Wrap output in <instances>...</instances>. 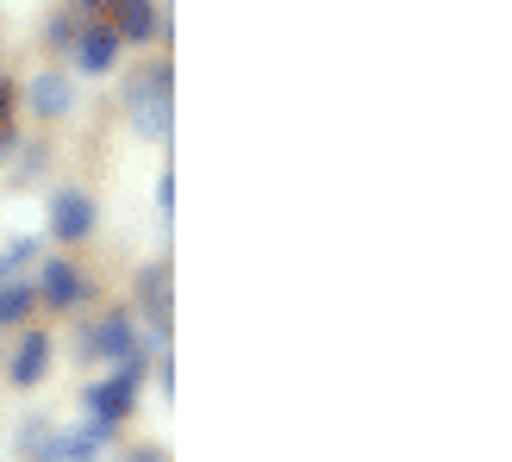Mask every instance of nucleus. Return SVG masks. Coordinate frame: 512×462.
Masks as SVG:
<instances>
[{"instance_id": "8", "label": "nucleus", "mask_w": 512, "mask_h": 462, "mask_svg": "<svg viewBox=\"0 0 512 462\" xmlns=\"http://www.w3.org/2000/svg\"><path fill=\"white\" fill-rule=\"evenodd\" d=\"M94 350L113 356V363L138 356V350H132V319H100V325H94Z\"/></svg>"}, {"instance_id": "13", "label": "nucleus", "mask_w": 512, "mask_h": 462, "mask_svg": "<svg viewBox=\"0 0 512 462\" xmlns=\"http://www.w3.org/2000/svg\"><path fill=\"white\" fill-rule=\"evenodd\" d=\"M7 100L13 94H7V82H0V138H7Z\"/></svg>"}, {"instance_id": "15", "label": "nucleus", "mask_w": 512, "mask_h": 462, "mask_svg": "<svg viewBox=\"0 0 512 462\" xmlns=\"http://www.w3.org/2000/svg\"><path fill=\"white\" fill-rule=\"evenodd\" d=\"M82 7H100V0H82Z\"/></svg>"}, {"instance_id": "7", "label": "nucleus", "mask_w": 512, "mask_h": 462, "mask_svg": "<svg viewBox=\"0 0 512 462\" xmlns=\"http://www.w3.org/2000/svg\"><path fill=\"white\" fill-rule=\"evenodd\" d=\"M44 363H50V338H44V331H25V344L13 356V381L32 388V381H44Z\"/></svg>"}, {"instance_id": "14", "label": "nucleus", "mask_w": 512, "mask_h": 462, "mask_svg": "<svg viewBox=\"0 0 512 462\" xmlns=\"http://www.w3.org/2000/svg\"><path fill=\"white\" fill-rule=\"evenodd\" d=\"M7 275H13V269H7V256H0V281H7Z\"/></svg>"}, {"instance_id": "4", "label": "nucleus", "mask_w": 512, "mask_h": 462, "mask_svg": "<svg viewBox=\"0 0 512 462\" xmlns=\"http://www.w3.org/2000/svg\"><path fill=\"white\" fill-rule=\"evenodd\" d=\"M50 231H57V238H88V231H94V200L88 194H57V207H50Z\"/></svg>"}, {"instance_id": "1", "label": "nucleus", "mask_w": 512, "mask_h": 462, "mask_svg": "<svg viewBox=\"0 0 512 462\" xmlns=\"http://www.w3.org/2000/svg\"><path fill=\"white\" fill-rule=\"evenodd\" d=\"M138 381H144V369H138V356H125V363L107 375V381H94L88 388V425H100V431H113L125 413H132V400H138Z\"/></svg>"}, {"instance_id": "6", "label": "nucleus", "mask_w": 512, "mask_h": 462, "mask_svg": "<svg viewBox=\"0 0 512 462\" xmlns=\"http://www.w3.org/2000/svg\"><path fill=\"white\" fill-rule=\"evenodd\" d=\"M38 294H44L50 306H75V300H82V275H75V263H44Z\"/></svg>"}, {"instance_id": "10", "label": "nucleus", "mask_w": 512, "mask_h": 462, "mask_svg": "<svg viewBox=\"0 0 512 462\" xmlns=\"http://www.w3.org/2000/svg\"><path fill=\"white\" fill-rule=\"evenodd\" d=\"M144 300H150V313H157V325H169V269L157 263V269H144Z\"/></svg>"}, {"instance_id": "16", "label": "nucleus", "mask_w": 512, "mask_h": 462, "mask_svg": "<svg viewBox=\"0 0 512 462\" xmlns=\"http://www.w3.org/2000/svg\"><path fill=\"white\" fill-rule=\"evenodd\" d=\"M138 462H157V456H138Z\"/></svg>"}, {"instance_id": "3", "label": "nucleus", "mask_w": 512, "mask_h": 462, "mask_svg": "<svg viewBox=\"0 0 512 462\" xmlns=\"http://www.w3.org/2000/svg\"><path fill=\"white\" fill-rule=\"evenodd\" d=\"M119 32H113V25H88V32L82 38H75V63H82L88 75H107L113 69V57H119Z\"/></svg>"}, {"instance_id": "12", "label": "nucleus", "mask_w": 512, "mask_h": 462, "mask_svg": "<svg viewBox=\"0 0 512 462\" xmlns=\"http://www.w3.org/2000/svg\"><path fill=\"white\" fill-rule=\"evenodd\" d=\"M157 207H163V213H175V182H169V175L157 182Z\"/></svg>"}, {"instance_id": "5", "label": "nucleus", "mask_w": 512, "mask_h": 462, "mask_svg": "<svg viewBox=\"0 0 512 462\" xmlns=\"http://www.w3.org/2000/svg\"><path fill=\"white\" fill-rule=\"evenodd\" d=\"M113 32L119 38H157L163 32L157 0H113Z\"/></svg>"}, {"instance_id": "11", "label": "nucleus", "mask_w": 512, "mask_h": 462, "mask_svg": "<svg viewBox=\"0 0 512 462\" xmlns=\"http://www.w3.org/2000/svg\"><path fill=\"white\" fill-rule=\"evenodd\" d=\"M32 288H19V281L7 275V281H0V325H13V319H25V313H32Z\"/></svg>"}, {"instance_id": "2", "label": "nucleus", "mask_w": 512, "mask_h": 462, "mask_svg": "<svg viewBox=\"0 0 512 462\" xmlns=\"http://www.w3.org/2000/svg\"><path fill=\"white\" fill-rule=\"evenodd\" d=\"M132 125L144 138H169V69L144 75V82L132 88Z\"/></svg>"}, {"instance_id": "9", "label": "nucleus", "mask_w": 512, "mask_h": 462, "mask_svg": "<svg viewBox=\"0 0 512 462\" xmlns=\"http://www.w3.org/2000/svg\"><path fill=\"white\" fill-rule=\"evenodd\" d=\"M32 107H38L44 119L69 107V75H63V69H44V75H38V82H32Z\"/></svg>"}]
</instances>
